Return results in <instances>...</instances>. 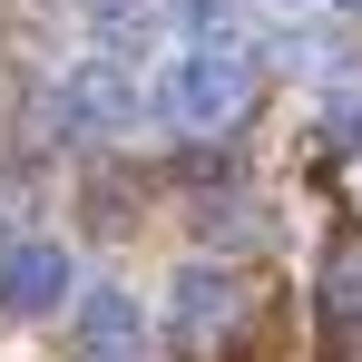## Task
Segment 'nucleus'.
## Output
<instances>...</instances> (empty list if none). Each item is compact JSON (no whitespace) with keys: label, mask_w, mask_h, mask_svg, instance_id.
Listing matches in <instances>:
<instances>
[{"label":"nucleus","mask_w":362,"mask_h":362,"mask_svg":"<svg viewBox=\"0 0 362 362\" xmlns=\"http://www.w3.org/2000/svg\"><path fill=\"white\" fill-rule=\"evenodd\" d=\"M157 118L186 127V137H216V127L235 118L245 98H255V59H245L235 40H177V59L157 69Z\"/></svg>","instance_id":"obj_1"},{"label":"nucleus","mask_w":362,"mask_h":362,"mask_svg":"<svg viewBox=\"0 0 362 362\" xmlns=\"http://www.w3.org/2000/svg\"><path fill=\"white\" fill-rule=\"evenodd\" d=\"M49 118H59V137H108V127H127V118H137V78H127V59L88 49V59L59 78Z\"/></svg>","instance_id":"obj_2"},{"label":"nucleus","mask_w":362,"mask_h":362,"mask_svg":"<svg viewBox=\"0 0 362 362\" xmlns=\"http://www.w3.org/2000/svg\"><path fill=\"white\" fill-rule=\"evenodd\" d=\"M69 284H78L69 245H49V235L0 245V313H10V323H40V313H59V303H69Z\"/></svg>","instance_id":"obj_3"},{"label":"nucleus","mask_w":362,"mask_h":362,"mask_svg":"<svg viewBox=\"0 0 362 362\" xmlns=\"http://www.w3.org/2000/svg\"><path fill=\"white\" fill-rule=\"evenodd\" d=\"M235 313H245L235 264H186V274H177V294H167V323H177V343H216Z\"/></svg>","instance_id":"obj_4"},{"label":"nucleus","mask_w":362,"mask_h":362,"mask_svg":"<svg viewBox=\"0 0 362 362\" xmlns=\"http://www.w3.org/2000/svg\"><path fill=\"white\" fill-rule=\"evenodd\" d=\"M78 353L88 362H137V294L88 284V294H78Z\"/></svg>","instance_id":"obj_5"},{"label":"nucleus","mask_w":362,"mask_h":362,"mask_svg":"<svg viewBox=\"0 0 362 362\" xmlns=\"http://www.w3.org/2000/svg\"><path fill=\"white\" fill-rule=\"evenodd\" d=\"M88 30H98L108 59H137L147 30H157V0H88Z\"/></svg>","instance_id":"obj_6"},{"label":"nucleus","mask_w":362,"mask_h":362,"mask_svg":"<svg viewBox=\"0 0 362 362\" xmlns=\"http://www.w3.org/2000/svg\"><path fill=\"white\" fill-rule=\"evenodd\" d=\"M323 323L333 333H362V245H343L323 264Z\"/></svg>","instance_id":"obj_7"},{"label":"nucleus","mask_w":362,"mask_h":362,"mask_svg":"<svg viewBox=\"0 0 362 362\" xmlns=\"http://www.w3.org/2000/svg\"><path fill=\"white\" fill-rule=\"evenodd\" d=\"M196 235L206 245H255L264 216H255V196H206V206H196Z\"/></svg>","instance_id":"obj_8"},{"label":"nucleus","mask_w":362,"mask_h":362,"mask_svg":"<svg viewBox=\"0 0 362 362\" xmlns=\"http://www.w3.org/2000/svg\"><path fill=\"white\" fill-rule=\"evenodd\" d=\"M30 226V177H0V245H20Z\"/></svg>","instance_id":"obj_9"},{"label":"nucleus","mask_w":362,"mask_h":362,"mask_svg":"<svg viewBox=\"0 0 362 362\" xmlns=\"http://www.w3.org/2000/svg\"><path fill=\"white\" fill-rule=\"evenodd\" d=\"M323 127H333V147H362V88H343V98H333V118H323Z\"/></svg>","instance_id":"obj_10"}]
</instances>
